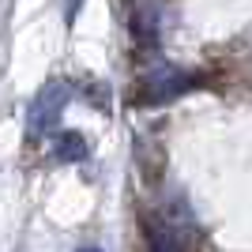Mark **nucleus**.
Here are the masks:
<instances>
[{"label": "nucleus", "mask_w": 252, "mask_h": 252, "mask_svg": "<svg viewBox=\"0 0 252 252\" xmlns=\"http://www.w3.org/2000/svg\"><path fill=\"white\" fill-rule=\"evenodd\" d=\"M68 98H72L68 83H61V79L45 83L42 91H38V98L31 102V113H27V136H31V139L49 136V128L61 121V113H64V105H68Z\"/></svg>", "instance_id": "f257e3e1"}, {"label": "nucleus", "mask_w": 252, "mask_h": 252, "mask_svg": "<svg viewBox=\"0 0 252 252\" xmlns=\"http://www.w3.org/2000/svg\"><path fill=\"white\" fill-rule=\"evenodd\" d=\"M147 252H181V249H177V241H173L162 226H151L147 230Z\"/></svg>", "instance_id": "20e7f679"}, {"label": "nucleus", "mask_w": 252, "mask_h": 252, "mask_svg": "<svg viewBox=\"0 0 252 252\" xmlns=\"http://www.w3.org/2000/svg\"><path fill=\"white\" fill-rule=\"evenodd\" d=\"M147 83H151V91L143 98H147V102H166V98L181 94V91L189 87V79H185L181 72H162V75H151Z\"/></svg>", "instance_id": "f03ea898"}, {"label": "nucleus", "mask_w": 252, "mask_h": 252, "mask_svg": "<svg viewBox=\"0 0 252 252\" xmlns=\"http://www.w3.org/2000/svg\"><path fill=\"white\" fill-rule=\"evenodd\" d=\"M79 252H102V249H79Z\"/></svg>", "instance_id": "423d86ee"}, {"label": "nucleus", "mask_w": 252, "mask_h": 252, "mask_svg": "<svg viewBox=\"0 0 252 252\" xmlns=\"http://www.w3.org/2000/svg\"><path fill=\"white\" fill-rule=\"evenodd\" d=\"M53 158L57 162H83L87 158V139L79 132H61L53 139Z\"/></svg>", "instance_id": "7ed1b4c3"}, {"label": "nucleus", "mask_w": 252, "mask_h": 252, "mask_svg": "<svg viewBox=\"0 0 252 252\" xmlns=\"http://www.w3.org/2000/svg\"><path fill=\"white\" fill-rule=\"evenodd\" d=\"M79 4H83V0H68V23L75 19V11H79Z\"/></svg>", "instance_id": "39448f33"}]
</instances>
